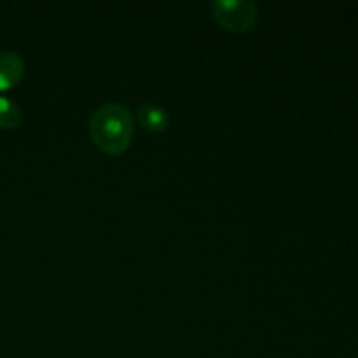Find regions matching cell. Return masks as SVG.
<instances>
[{
	"label": "cell",
	"mask_w": 358,
	"mask_h": 358,
	"mask_svg": "<svg viewBox=\"0 0 358 358\" xmlns=\"http://www.w3.org/2000/svg\"><path fill=\"white\" fill-rule=\"evenodd\" d=\"M90 135L101 152L122 154L135 135V115L121 103L101 105L90 117Z\"/></svg>",
	"instance_id": "1"
},
{
	"label": "cell",
	"mask_w": 358,
	"mask_h": 358,
	"mask_svg": "<svg viewBox=\"0 0 358 358\" xmlns=\"http://www.w3.org/2000/svg\"><path fill=\"white\" fill-rule=\"evenodd\" d=\"M212 14L226 30L247 31L257 23L259 9L250 0H215L212 3Z\"/></svg>",
	"instance_id": "2"
},
{
	"label": "cell",
	"mask_w": 358,
	"mask_h": 358,
	"mask_svg": "<svg viewBox=\"0 0 358 358\" xmlns=\"http://www.w3.org/2000/svg\"><path fill=\"white\" fill-rule=\"evenodd\" d=\"M24 76V62L13 51H0V91L16 86Z\"/></svg>",
	"instance_id": "3"
},
{
	"label": "cell",
	"mask_w": 358,
	"mask_h": 358,
	"mask_svg": "<svg viewBox=\"0 0 358 358\" xmlns=\"http://www.w3.org/2000/svg\"><path fill=\"white\" fill-rule=\"evenodd\" d=\"M136 119L149 131H163L170 126V115L156 103H142L136 108Z\"/></svg>",
	"instance_id": "4"
},
{
	"label": "cell",
	"mask_w": 358,
	"mask_h": 358,
	"mask_svg": "<svg viewBox=\"0 0 358 358\" xmlns=\"http://www.w3.org/2000/svg\"><path fill=\"white\" fill-rule=\"evenodd\" d=\"M23 119L21 108L16 101H13L7 96H0V128L13 129Z\"/></svg>",
	"instance_id": "5"
}]
</instances>
